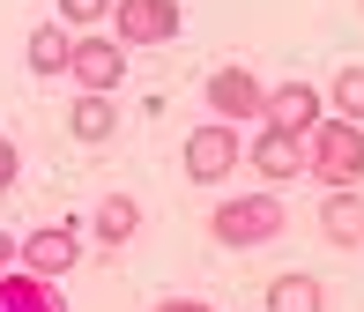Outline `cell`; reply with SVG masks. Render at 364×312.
<instances>
[{"mask_svg":"<svg viewBox=\"0 0 364 312\" xmlns=\"http://www.w3.org/2000/svg\"><path fill=\"white\" fill-rule=\"evenodd\" d=\"M283 223H290V208L275 201V193H230V201H216V208H208V238H216V245H230V253L283 238Z\"/></svg>","mask_w":364,"mask_h":312,"instance_id":"cell-1","label":"cell"},{"mask_svg":"<svg viewBox=\"0 0 364 312\" xmlns=\"http://www.w3.org/2000/svg\"><path fill=\"white\" fill-rule=\"evenodd\" d=\"M305 178H320L327 193H335V186H364V127L320 119L305 134Z\"/></svg>","mask_w":364,"mask_h":312,"instance_id":"cell-2","label":"cell"},{"mask_svg":"<svg viewBox=\"0 0 364 312\" xmlns=\"http://www.w3.org/2000/svg\"><path fill=\"white\" fill-rule=\"evenodd\" d=\"M238 156H245L238 127L208 119V127H193V134H186V149H178V171H186L193 186H223V178L238 171Z\"/></svg>","mask_w":364,"mask_h":312,"instance_id":"cell-3","label":"cell"},{"mask_svg":"<svg viewBox=\"0 0 364 312\" xmlns=\"http://www.w3.org/2000/svg\"><path fill=\"white\" fill-rule=\"evenodd\" d=\"M82 260V223H38V231H23V245H15V268L38 275V283H60Z\"/></svg>","mask_w":364,"mask_h":312,"instance_id":"cell-4","label":"cell"},{"mask_svg":"<svg viewBox=\"0 0 364 312\" xmlns=\"http://www.w3.org/2000/svg\"><path fill=\"white\" fill-rule=\"evenodd\" d=\"M68 82L82 97H112L127 82V45L112 38V30H90V38H75V60H68Z\"/></svg>","mask_w":364,"mask_h":312,"instance_id":"cell-5","label":"cell"},{"mask_svg":"<svg viewBox=\"0 0 364 312\" xmlns=\"http://www.w3.org/2000/svg\"><path fill=\"white\" fill-rule=\"evenodd\" d=\"M186 30V8L178 0H112V38L134 53V45H171Z\"/></svg>","mask_w":364,"mask_h":312,"instance_id":"cell-6","label":"cell"},{"mask_svg":"<svg viewBox=\"0 0 364 312\" xmlns=\"http://www.w3.org/2000/svg\"><path fill=\"white\" fill-rule=\"evenodd\" d=\"M201 97H208V112H216L223 127H245V119H260V104H268V82L253 68H216L201 82Z\"/></svg>","mask_w":364,"mask_h":312,"instance_id":"cell-7","label":"cell"},{"mask_svg":"<svg viewBox=\"0 0 364 312\" xmlns=\"http://www.w3.org/2000/svg\"><path fill=\"white\" fill-rule=\"evenodd\" d=\"M320 119H327V97L312 82H275L260 104V127H275V134H312Z\"/></svg>","mask_w":364,"mask_h":312,"instance_id":"cell-8","label":"cell"},{"mask_svg":"<svg viewBox=\"0 0 364 312\" xmlns=\"http://www.w3.org/2000/svg\"><path fill=\"white\" fill-rule=\"evenodd\" d=\"M245 163H253L268 186H283V178L305 171V134H275V127H260V134L245 141Z\"/></svg>","mask_w":364,"mask_h":312,"instance_id":"cell-9","label":"cell"},{"mask_svg":"<svg viewBox=\"0 0 364 312\" xmlns=\"http://www.w3.org/2000/svg\"><path fill=\"white\" fill-rule=\"evenodd\" d=\"M68 60H75V30L45 15V23L23 38V68L38 75V82H60V75H68Z\"/></svg>","mask_w":364,"mask_h":312,"instance_id":"cell-10","label":"cell"},{"mask_svg":"<svg viewBox=\"0 0 364 312\" xmlns=\"http://www.w3.org/2000/svg\"><path fill=\"white\" fill-rule=\"evenodd\" d=\"M320 238L342 245V253H357V245H364V193H357V186L320 193Z\"/></svg>","mask_w":364,"mask_h":312,"instance_id":"cell-11","label":"cell"},{"mask_svg":"<svg viewBox=\"0 0 364 312\" xmlns=\"http://www.w3.org/2000/svg\"><path fill=\"white\" fill-rule=\"evenodd\" d=\"M90 231H97V245H112V253H119V245L141 231V201H134V193H105V201H97V216H90Z\"/></svg>","mask_w":364,"mask_h":312,"instance_id":"cell-12","label":"cell"},{"mask_svg":"<svg viewBox=\"0 0 364 312\" xmlns=\"http://www.w3.org/2000/svg\"><path fill=\"white\" fill-rule=\"evenodd\" d=\"M0 312H68V305H60V283H38V275L8 268L0 275Z\"/></svg>","mask_w":364,"mask_h":312,"instance_id":"cell-13","label":"cell"},{"mask_svg":"<svg viewBox=\"0 0 364 312\" xmlns=\"http://www.w3.org/2000/svg\"><path fill=\"white\" fill-rule=\"evenodd\" d=\"M260 305H268V312H327V283H320V275H275Z\"/></svg>","mask_w":364,"mask_h":312,"instance_id":"cell-14","label":"cell"},{"mask_svg":"<svg viewBox=\"0 0 364 312\" xmlns=\"http://www.w3.org/2000/svg\"><path fill=\"white\" fill-rule=\"evenodd\" d=\"M68 134H75V141H90V149H97V141H112V134H119V104H112V97H75Z\"/></svg>","mask_w":364,"mask_h":312,"instance_id":"cell-15","label":"cell"},{"mask_svg":"<svg viewBox=\"0 0 364 312\" xmlns=\"http://www.w3.org/2000/svg\"><path fill=\"white\" fill-rule=\"evenodd\" d=\"M327 119H350V127H364V68H342L335 82H327Z\"/></svg>","mask_w":364,"mask_h":312,"instance_id":"cell-16","label":"cell"},{"mask_svg":"<svg viewBox=\"0 0 364 312\" xmlns=\"http://www.w3.org/2000/svg\"><path fill=\"white\" fill-rule=\"evenodd\" d=\"M53 23H68L75 38H90V30H105V23H112V0H60Z\"/></svg>","mask_w":364,"mask_h":312,"instance_id":"cell-17","label":"cell"},{"mask_svg":"<svg viewBox=\"0 0 364 312\" xmlns=\"http://www.w3.org/2000/svg\"><path fill=\"white\" fill-rule=\"evenodd\" d=\"M15 171H23V149H15V134H0V193L15 186Z\"/></svg>","mask_w":364,"mask_h":312,"instance_id":"cell-18","label":"cell"},{"mask_svg":"<svg viewBox=\"0 0 364 312\" xmlns=\"http://www.w3.org/2000/svg\"><path fill=\"white\" fill-rule=\"evenodd\" d=\"M149 312H216L208 298H164V305H149Z\"/></svg>","mask_w":364,"mask_h":312,"instance_id":"cell-19","label":"cell"},{"mask_svg":"<svg viewBox=\"0 0 364 312\" xmlns=\"http://www.w3.org/2000/svg\"><path fill=\"white\" fill-rule=\"evenodd\" d=\"M15 245H23V238H15V231H0V275L15 268Z\"/></svg>","mask_w":364,"mask_h":312,"instance_id":"cell-20","label":"cell"}]
</instances>
